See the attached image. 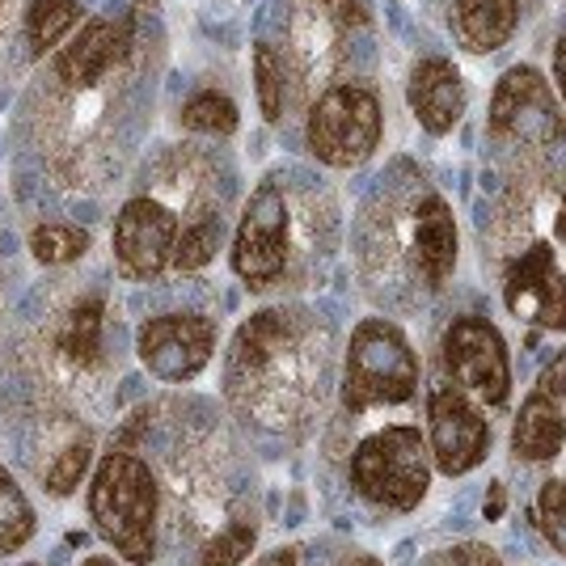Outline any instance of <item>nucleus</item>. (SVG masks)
I'll return each instance as SVG.
<instances>
[{"label":"nucleus","instance_id":"nucleus-1","mask_svg":"<svg viewBox=\"0 0 566 566\" xmlns=\"http://www.w3.org/2000/svg\"><path fill=\"white\" fill-rule=\"evenodd\" d=\"M90 520L97 537L115 545L127 563L157 558V482L140 457L106 452L90 486Z\"/></svg>","mask_w":566,"mask_h":566},{"label":"nucleus","instance_id":"nucleus-2","mask_svg":"<svg viewBox=\"0 0 566 566\" xmlns=\"http://www.w3.org/2000/svg\"><path fill=\"white\" fill-rule=\"evenodd\" d=\"M415 389H419V359L410 352L406 334L380 317L359 322L347 347V368H343V406L352 415H364L373 406L410 401Z\"/></svg>","mask_w":566,"mask_h":566},{"label":"nucleus","instance_id":"nucleus-3","mask_svg":"<svg viewBox=\"0 0 566 566\" xmlns=\"http://www.w3.org/2000/svg\"><path fill=\"white\" fill-rule=\"evenodd\" d=\"M352 482L389 512H410L431 486V452L419 427H385L352 452Z\"/></svg>","mask_w":566,"mask_h":566},{"label":"nucleus","instance_id":"nucleus-4","mask_svg":"<svg viewBox=\"0 0 566 566\" xmlns=\"http://www.w3.org/2000/svg\"><path fill=\"white\" fill-rule=\"evenodd\" d=\"M308 153L334 169L364 166L380 144V102L364 85H334L308 115Z\"/></svg>","mask_w":566,"mask_h":566},{"label":"nucleus","instance_id":"nucleus-5","mask_svg":"<svg viewBox=\"0 0 566 566\" xmlns=\"http://www.w3.org/2000/svg\"><path fill=\"white\" fill-rule=\"evenodd\" d=\"M491 136L516 144H554L566 136V118L554 102V90L537 69L516 64L503 72L491 97Z\"/></svg>","mask_w":566,"mask_h":566},{"label":"nucleus","instance_id":"nucleus-6","mask_svg":"<svg viewBox=\"0 0 566 566\" xmlns=\"http://www.w3.org/2000/svg\"><path fill=\"white\" fill-rule=\"evenodd\" d=\"M444 368L452 385L482 398L486 406H503L512 394V364L499 331L486 317H457L444 331Z\"/></svg>","mask_w":566,"mask_h":566},{"label":"nucleus","instance_id":"nucleus-7","mask_svg":"<svg viewBox=\"0 0 566 566\" xmlns=\"http://www.w3.org/2000/svg\"><path fill=\"white\" fill-rule=\"evenodd\" d=\"M427 427H431V461L436 470L461 478L478 470L491 452V423L465 398L461 385H436L427 398Z\"/></svg>","mask_w":566,"mask_h":566},{"label":"nucleus","instance_id":"nucleus-8","mask_svg":"<svg viewBox=\"0 0 566 566\" xmlns=\"http://www.w3.org/2000/svg\"><path fill=\"white\" fill-rule=\"evenodd\" d=\"M287 262V203L275 187H259L250 195L233 237V271L245 287H271Z\"/></svg>","mask_w":566,"mask_h":566},{"label":"nucleus","instance_id":"nucleus-9","mask_svg":"<svg viewBox=\"0 0 566 566\" xmlns=\"http://www.w3.org/2000/svg\"><path fill=\"white\" fill-rule=\"evenodd\" d=\"M140 364L161 380H190L216 352V322L203 313H166L140 326Z\"/></svg>","mask_w":566,"mask_h":566},{"label":"nucleus","instance_id":"nucleus-10","mask_svg":"<svg viewBox=\"0 0 566 566\" xmlns=\"http://www.w3.org/2000/svg\"><path fill=\"white\" fill-rule=\"evenodd\" d=\"M503 305L512 308V317L520 322H533L542 331H566V275L549 241H533L507 266Z\"/></svg>","mask_w":566,"mask_h":566},{"label":"nucleus","instance_id":"nucleus-11","mask_svg":"<svg viewBox=\"0 0 566 566\" xmlns=\"http://www.w3.org/2000/svg\"><path fill=\"white\" fill-rule=\"evenodd\" d=\"M178 216L157 199H127L115 220V259L127 280H153L174 266Z\"/></svg>","mask_w":566,"mask_h":566},{"label":"nucleus","instance_id":"nucleus-12","mask_svg":"<svg viewBox=\"0 0 566 566\" xmlns=\"http://www.w3.org/2000/svg\"><path fill=\"white\" fill-rule=\"evenodd\" d=\"M132 43H136V22H132V13H127L123 0H111L94 22L85 25L69 48L55 55V76L69 90H90L115 64H123L132 55Z\"/></svg>","mask_w":566,"mask_h":566},{"label":"nucleus","instance_id":"nucleus-13","mask_svg":"<svg viewBox=\"0 0 566 566\" xmlns=\"http://www.w3.org/2000/svg\"><path fill=\"white\" fill-rule=\"evenodd\" d=\"M406 102L415 118L423 123V132L431 136H449L452 127L465 115V81L461 72L452 69L449 60L431 55V60H419L410 81H406Z\"/></svg>","mask_w":566,"mask_h":566},{"label":"nucleus","instance_id":"nucleus-14","mask_svg":"<svg viewBox=\"0 0 566 566\" xmlns=\"http://www.w3.org/2000/svg\"><path fill=\"white\" fill-rule=\"evenodd\" d=\"M415 259L431 287H440L457 266V220L440 195H427L415 212Z\"/></svg>","mask_w":566,"mask_h":566},{"label":"nucleus","instance_id":"nucleus-15","mask_svg":"<svg viewBox=\"0 0 566 566\" xmlns=\"http://www.w3.org/2000/svg\"><path fill=\"white\" fill-rule=\"evenodd\" d=\"M566 444V415L549 394H528L512 427V452L520 461H554Z\"/></svg>","mask_w":566,"mask_h":566},{"label":"nucleus","instance_id":"nucleus-16","mask_svg":"<svg viewBox=\"0 0 566 566\" xmlns=\"http://www.w3.org/2000/svg\"><path fill=\"white\" fill-rule=\"evenodd\" d=\"M520 22V0H457L452 9V25H457V39L465 51H499Z\"/></svg>","mask_w":566,"mask_h":566},{"label":"nucleus","instance_id":"nucleus-17","mask_svg":"<svg viewBox=\"0 0 566 566\" xmlns=\"http://www.w3.org/2000/svg\"><path fill=\"white\" fill-rule=\"evenodd\" d=\"M296 322L292 313H280V308H266V313H254L233 338V355H229V380H250L259 373L262 364L271 359L275 352H283V343L292 338Z\"/></svg>","mask_w":566,"mask_h":566},{"label":"nucleus","instance_id":"nucleus-18","mask_svg":"<svg viewBox=\"0 0 566 566\" xmlns=\"http://www.w3.org/2000/svg\"><path fill=\"white\" fill-rule=\"evenodd\" d=\"M76 22H81V0H30L25 4L30 55H48Z\"/></svg>","mask_w":566,"mask_h":566},{"label":"nucleus","instance_id":"nucleus-19","mask_svg":"<svg viewBox=\"0 0 566 566\" xmlns=\"http://www.w3.org/2000/svg\"><path fill=\"white\" fill-rule=\"evenodd\" d=\"M102 296H85L55 334V347L76 364H97L102 355Z\"/></svg>","mask_w":566,"mask_h":566},{"label":"nucleus","instance_id":"nucleus-20","mask_svg":"<svg viewBox=\"0 0 566 566\" xmlns=\"http://www.w3.org/2000/svg\"><path fill=\"white\" fill-rule=\"evenodd\" d=\"M34 537V507L22 486L0 470V554H13Z\"/></svg>","mask_w":566,"mask_h":566},{"label":"nucleus","instance_id":"nucleus-21","mask_svg":"<svg viewBox=\"0 0 566 566\" xmlns=\"http://www.w3.org/2000/svg\"><path fill=\"white\" fill-rule=\"evenodd\" d=\"M182 127L190 132H203V136H233L237 132V106L233 97L203 90L182 106Z\"/></svg>","mask_w":566,"mask_h":566},{"label":"nucleus","instance_id":"nucleus-22","mask_svg":"<svg viewBox=\"0 0 566 566\" xmlns=\"http://www.w3.org/2000/svg\"><path fill=\"white\" fill-rule=\"evenodd\" d=\"M30 250H34V259L48 262V266H64V262L81 259L90 250V233L81 224H39L30 233Z\"/></svg>","mask_w":566,"mask_h":566},{"label":"nucleus","instance_id":"nucleus-23","mask_svg":"<svg viewBox=\"0 0 566 566\" xmlns=\"http://www.w3.org/2000/svg\"><path fill=\"white\" fill-rule=\"evenodd\" d=\"M216 245H220V220H216V216H203V220H195V224H187V229L178 233L174 266H178V271H199V266H208V262L216 259Z\"/></svg>","mask_w":566,"mask_h":566},{"label":"nucleus","instance_id":"nucleus-24","mask_svg":"<svg viewBox=\"0 0 566 566\" xmlns=\"http://www.w3.org/2000/svg\"><path fill=\"white\" fill-rule=\"evenodd\" d=\"M254 81H259V106L266 123L283 115V64L271 43H254Z\"/></svg>","mask_w":566,"mask_h":566},{"label":"nucleus","instance_id":"nucleus-25","mask_svg":"<svg viewBox=\"0 0 566 566\" xmlns=\"http://www.w3.org/2000/svg\"><path fill=\"white\" fill-rule=\"evenodd\" d=\"M254 542H259V528L250 524V520H237V524H229L216 542H208V549H203V558H199V566H237L250 558V549H254Z\"/></svg>","mask_w":566,"mask_h":566},{"label":"nucleus","instance_id":"nucleus-26","mask_svg":"<svg viewBox=\"0 0 566 566\" xmlns=\"http://www.w3.org/2000/svg\"><path fill=\"white\" fill-rule=\"evenodd\" d=\"M537 524H542L545 542L558 554H566V482H545L537 495Z\"/></svg>","mask_w":566,"mask_h":566},{"label":"nucleus","instance_id":"nucleus-27","mask_svg":"<svg viewBox=\"0 0 566 566\" xmlns=\"http://www.w3.org/2000/svg\"><path fill=\"white\" fill-rule=\"evenodd\" d=\"M90 440H81V444H69V449L60 452V461L48 470V491L51 495H72L76 486H81V478L90 470Z\"/></svg>","mask_w":566,"mask_h":566},{"label":"nucleus","instance_id":"nucleus-28","mask_svg":"<svg viewBox=\"0 0 566 566\" xmlns=\"http://www.w3.org/2000/svg\"><path fill=\"white\" fill-rule=\"evenodd\" d=\"M334 13V22L347 25V30H359V25L373 22V4L368 0H322Z\"/></svg>","mask_w":566,"mask_h":566},{"label":"nucleus","instance_id":"nucleus-29","mask_svg":"<svg viewBox=\"0 0 566 566\" xmlns=\"http://www.w3.org/2000/svg\"><path fill=\"white\" fill-rule=\"evenodd\" d=\"M542 394H549V398L558 401V406H566V352H558L554 359H549V364H545Z\"/></svg>","mask_w":566,"mask_h":566},{"label":"nucleus","instance_id":"nucleus-30","mask_svg":"<svg viewBox=\"0 0 566 566\" xmlns=\"http://www.w3.org/2000/svg\"><path fill=\"white\" fill-rule=\"evenodd\" d=\"M449 566H499L495 554L491 549H482V545H465V549H452Z\"/></svg>","mask_w":566,"mask_h":566},{"label":"nucleus","instance_id":"nucleus-31","mask_svg":"<svg viewBox=\"0 0 566 566\" xmlns=\"http://www.w3.org/2000/svg\"><path fill=\"white\" fill-rule=\"evenodd\" d=\"M554 81H558V94H563V102H566V39L554 48Z\"/></svg>","mask_w":566,"mask_h":566},{"label":"nucleus","instance_id":"nucleus-32","mask_svg":"<svg viewBox=\"0 0 566 566\" xmlns=\"http://www.w3.org/2000/svg\"><path fill=\"white\" fill-rule=\"evenodd\" d=\"M262 566H296V554L292 549H280V554H266Z\"/></svg>","mask_w":566,"mask_h":566},{"label":"nucleus","instance_id":"nucleus-33","mask_svg":"<svg viewBox=\"0 0 566 566\" xmlns=\"http://www.w3.org/2000/svg\"><path fill=\"white\" fill-rule=\"evenodd\" d=\"M499 512H503V486H491V503H486V520H495Z\"/></svg>","mask_w":566,"mask_h":566},{"label":"nucleus","instance_id":"nucleus-34","mask_svg":"<svg viewBox=\"0 0 566 566\" xmlns=\"http://www.w3.org/2000/svg\"><path fill=\"white\" fill-rule=\"evenodd\" d=\"M554 233H558V241L566 245V195H563V208H558V224H554Z\"/></svg>","mask_w":566,"mask_h":566},{"label":"nucleus","instance_id":"nucleus-35","mask_svg":"<svg viewBox=\"0 0 566 566\" xmlns=\"http://www.w3.org/2000/svg\"><path fill=\"white\" fill-rule=\"evenodd\" d=\"M343 566H380V563H377V558H368V554H352Z\"/></svg>","mask_w":566,"mask_h":566},{"label":"nucleus","instance_id":"nucleus-36","mask_svg":"<svg viewBox=\"0 0 566 566\" xmlns=\"http://www.w3.org/2000/svg\"><path fill=\"white\" fill-rule=\"evenodd\" d=\"M81 566H118L115 558H90V563H81Z\"/></svg>","mask_w":566,"mask_h":566}]
</instances>
